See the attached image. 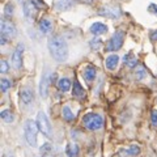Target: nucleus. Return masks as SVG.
Returning <instances> with one entry per match:
<instances>
[{
	"mask_svg": "<svg viewBox=\"0 0 157 157\" xmlns=\"http://www.w3.org/2000/svg\"><path fill=\"white\" fill-rule=\"evenodd\" d=\"M20 98H21V104L28 106L34 101V93H33V90L30 89V88L25 86L20 90Z\"/></svg>",
	"mask_w": 157,
	"mask_h": 157,
	"instance_id": "obj_10",
	"label": "nucleus"
},
{
	"mask_svg": "<svg viewBox=\"0 0 157 157\" xmlns=\"http://www.w3.org/2000/svg\"><path fill=\"white\" fill-rule=\"evenodd\" d=\"M82 124L90 131H97L104 126V118L97 113H88L82 117Z\"/></svg>",
	"mask_w": 157,
	"mask_h": 157,
	"instance_id": "obj_2",
	"label": "nucleus"
},
{
	"mask_svg": "<svg viewBox=\"0 0 157 157\" xmlns=\"http://www.w3.org/2000/svg\"><path fill=\"white\" fill-rule=\"evenodd\" d=\"M123 42H124V34L122 32H115L109 39V42L106 43V51H109V52L118 51L123 46Z\"/></svg>",
	"mask_w": 157,
	"mask_h": 157,
	"instance_id": "obj_5",
	"label": "nucleus"
},
{
	"mask_svg": "<svg viewBox=\"0 0 157 157\" xmlns=\"http://www.w3.org/2000/svg\"><path fill=\"white\" fill-rule=\"evenodd\" d=\"M22 11H24V14L28 20H34L37 16V12H38V7L36 6V3L32 2V0H26L24 2V6H22Z\"/></svg>",
	"mask_w": 157,
	"mask_h": 157,
	"instance_id": "obj_7",
	"label": "nucleus"
},
{
	"mask_svg": "<svg viewBox=\"0 0 157 157\" xmlns=\"http://www.w3.org/2000/svg\"><path fill=\"white\" fill-rule=\"evenodd\" d=\"M101 45H102V41L100 38H93L90 41V47L93 50H98V48L101 47Z\"/></svg>",
	"mask_w": 157,
	"mask_h": 157,
	"instance_id": "obj_25",
	"label": "nucleus"
},
{
	"mask_svg": "<svg viewBox=\"0 0 157 157\" xmlns=\"http://www.w3.org/2000/svg\"><path fill=\"white\" fill-rule=\"evenodd\" d=\"M75 4V0H58L56 2V9L58 11H68Z\"/></svg>",
	"mask_w": 157,
	"mask_h": 157,
	"instance_id": "obj_17",
	"label": "nucleus"
},
{
	"mask_svg": "<svg viewBox=\"0 0 157 157\" xmlns=\"http://www.w3.org/2000/svg\"><path fill=\"white\" fill-rule=\"evenodd\" d=\"M78 2H81V3H85V4H89V3H92L93 0H78Z\"/></svg>",
	"mask_w": 157,
	"mask_h": 157,
	"instance_id": "obj_34",
	"label": "nucleus"
},
{
	"mask_svg": "<svg viewBox=\"0 0 157 157\" xmlns=\"http://www.w3.org/2000/svg\"><path fill=\"white\" fill-rule=\"evenodd\" d=\"M123 62H124V64H127V67H130V68H134L137 64V60H136V58L134 56L132 52H128L127 55H124Z\"/></svg>",
	"mask_w": 157,
	"mask_h": 157,
	"instance_id": "obj_20",
	"label": "nucleus"
},
{
	"mask_svg": "<svg viewBox=\"0 0 157 157\" xmlns=\"http://www.w3.org/2000/svg\"><path fill=\"white\" fill-rule=\"evenodd\" d=\"M58 88H59V90L63 92V93L68 92L71 89V80L67 77H62L60 80L58 81Z\"/></svg>",
	"mask_w": 157,
	"mask_h": 157,
	"instance_id": "obj_19",
	"label": "nucleus"
},
{
	"mask_svg": "<svg viewBox=\"0 0 157 157\" xmlns=\"http://www.w3.org/2000/svg\"><path fill=\"white\" fill-rule=\"evenodd\" d=\"M38 124L37 122H34L32 119H29L25 122L24 126V134H25V139L28 141V144L30 147H37V134H38Z\"/></svg>",
	"mask_w": 157,
	"mask_h": 157,
	"instance_id": "obj_3",
	"label": "nucleus"
},
{
	"mask_svg": "<svg viewBox=\"0 0 157 157\" xmlns=\"http://www.w3.org/2000/svg\"><path fill=\"white\" fill-rule=\"evenodd\" d=\"M2 34L7 36L8 38H13L17 36V29H16V25L9 21L8 18H3L2 21Z\"/></svg>",
	"mask_w": 157,
	"mask_h": 157,
	"instance_id": "obj_8",
	"label": "nucleus"
},
{
	"mask_svg": "<svg viewBox=\"0 0 157 157\" xmlns=\"http://www.w3.org/2000/svg\"><path fill=\"white\" fill-rule=\"evenodd\" d=\"M0 85H2V92H3V93H6V92L9 89V88H11L12 82L9 81L8 78H2V84H0Z\"/></svg>",
	"mask_w": 157,
	"mask_h": 157,
	"instance_id": "obj_24",
	"label": "nucleus"
},
{
	"mask_svg": "<svg viewBox=\"0 0 157 157\" xmlns=\"http://www.w3.org/2000/svg\"><path fill=\"white\" fill-rule=\"evenodd\" d=\"M48 82H50V78H48V73H43L42 78H41V82H39V94L41 97H46L47 96V86H48Z\"/></svg>",
	"mask_w": 157,
	"mask_h": 157,
	"instance_id": "obj_13",
	"label": "nucleus"
},
{
	"mask_svg": "<svg viewBox=\"0 0 157 157\" xmlns=\"http://www.w3.org/2000/svg\"><path fill=\"white\" fill-rule=\"evenodd\" d=\"M72 94L77 98H82L85 94V90L82 89L81 84L77 80H75V82H73V85H72Z\"/></svg>",
	"mask_w": 157,
	"mask_h": 157,
	"instance_id": "obj_18",
	"label": "nucleus"
},
{
	"mask_svg": "<svg viewBox=\"0 0 157 157\" xmlns=\"http://www.w3.org/2000/svg\"><path fill=\"white\" fill-rule=\"evenodd\" d=\"M13 12H14L13 4H12V3H8L7 6H6V8H4V14H6L7 17H11L12 14H13Z\"/></svg>",
	"mask_w": 157,
	"mask_h": 157,
	"instance_id": "obj_23",
	"label": "nucleus"
},
{
	"mask_svg": "<svg viewBox=\"0 0 157 157\" xmlns=\"http://www.w3.org/2000/svg\"><path fill=\"white\" fill-rule=\"evenodd\" d=\"M47 47H48V51H50V55L58 63H63L68 59L70 51H68L67 42L60 36H52L48 38Z\"/></svg>",
	"mask_w": 157,
	"mask_h": 157,
	"instance_id": "obj_1",
	"label": "nucleus"
},
{
	"mask_svg": "<svg viewBox=\"0 0 157 157\" xmlns=\"http://www.w3.org/2000/svg\"><path fill=\"white\" fill-rule=\"evenodd\" d=\"M151 119H152V124L157 127V110H153L151 114Z\"/></svg>",
	"mask_w": 157,
	"mask_h": 157,
	"instance_id": "obj_29",
	"label": "nucleus"
},
{
	"mask_svg": "<svg viewBox=\"0 0 157 157\" xmlns=\"http://www.w3.org/2000/svg\"><path fill=\"white\" fill-rule=\"evenodd\" d=\"M50 151H51V145L50 144H45V145L41 147V153L42 155H48L50 153Z\"/></svg>",
	"mask_w": 157,
	"mask_h": 157,
	"instance_id": "obj_28",
	"label": "nucleus"
},
{
	"mask_svg": "<svg viewBox=\"0 0 157 157\" xmlns=\"http://www.w3.org/2000/svg\"><path fill=\"white\" fill-rule=\"evenodd\" d=\"M38 29H39V32H41L42 34H45V36L50 34L52 32V22H51V20L41 18V20H39V22H38Z\"/></svg>",
	"mask_w": 157,
	"mask_h": 157,
	"instance_id": "obj_11",
	"label": "nucleus"
},
{
	"mask_svg": "<svg viewBox=\"0 0 157 157\" xmlns=\"http://www.w3.org/2000/svg\"><path fill=\"white\" fill-rule=\"evenodd\" d=\"M128 152H130L131 156H136V155L140 153V148H139V147H137L136 144H132L130 148H128Z\"/></svg>",
	"mask_w": 157,
	"mask_h": 157,
	"instance_id": "obj_27",
	"label": "nucleus"
},
{
	"mask_svg": "<svg viewBox=\"0 0 157 157\" xmlns=\"http://www.w3.org/2000/svg\"><path fill=\"white\" fill-rule=\"evenodd\" d=\"M0 39H2V41H0V42H2V45H7V43H8V37L4 36V34H2V38H0Z\"/></svg>",
	"mask_w": 157,
	"mask_h": 157,
	"instance_id": "obj_32",
	"label": "nucleus"
},
{
	"mask_svg": "<svg viewBox=\"0 0 157 157\" xmlns=\"http://www.w3.org/2000/svg\"><path fill=\"white\" fill-rule=\"evenodd\" d=\"M66 155L68 157H78V155H80V148H78V145L75 144V143L67 144V147H66Z\"/></svg>",
	"mask_w": 157,
	"mask_h": 157,
	"instance_id": "obj_16",
	"label": "nucleus"
},
{
	"mask_svg": "<svg viewBox=\"0 0 157 157\" xmlns=\"http://www.w3.org/2000/svg\"><path fill=\"white\" fill-rule=\"evenodd\" d=\"M148 12L153 13V14H156V16H157V6H156V4H149V7H148Z\"/></svg>",
	"mask_w": 157,
	"mask_h": 157,
	"instance_id": "obj_30",
	"label": "nucleus"
},
{
	"mask_svg": "<svg viewBox=\"0 0 157 157\" xmlns=\"http://www.w3.org/2000/svg\"><path fill=\"white\" fill-rule=\"evenodd\" d=\"M98 14L105 17H110V18H117V17H121L122 12L118 7H102L98 11Z\"/></svg>",
	"mask_w": 157,
	"mask_h": 157,
	"instance_id": "obj_9",
	"label": "nucleus"
},
{
	"mask_svg": "<svg viewBox=\"0 0 157 157\" xmlns=\"http://www.w3.org/2000/svg\"><path fill=\"white\" fill-rule=\"evenodd\" d=\"M118 64H119V56H118L117 54H111L105 60V66H106V68H109V70H114V68H117Z\"/></svg>",
	"mask_w": 157,
	"mask_h": 157,
	"instance_id": "obj_15",
	"label": "nucleus"
},
{
	"mask_svg": "<svg viewBox=\"0 0 157 157\" xmlns=\"http://www.w3.org/2000/svg\"><path fill=\"white\" fill-rule=\"evenodd\" d=\"M0 71L2 73H7L9 71V64L6 59H2V62H0Z\"/></svg>",
	"mask_w": 157,
	"mask_h": 157,
	"instance_id": "obj_26",
	"label": "nucleus"
},
{
	"mask_svg": "<svg viewBox=\"0 0 157 157\" xmlns=\"http://www.w3.org/2000/svg\"><path fill=\"white\" fill-rule=\"evenodd\" d=\"M37 124H38V128L39 131L42 132L45 136L47 137H51V134H52V127H51V123L48 121L47 115L45 114L43 111H39L37 114Z\"/></svg>",
	"mask_w": 157,
	"mask_h": 157,
	"instance_id": "obj_4",
	"label": "nucleus"
},
{
	"mask_svg": "<svg viewBox=\"0 0 157 157\" xmlns=\"http://www.w3.org/2000/svg\"><path fill=\"white\" fill-rule=\"evenodd\" d=\"M119 156H121V157H127V156H131V155H130L128 149H127V151H126V149H121V151H119Z\"/></svg>",
	"mask_w": 157,
	"mask_h": 157,
	"instance_id": "obj_31",
	"label": "nucleus"
},
{
	"mask_svg": "<svg viewBox=\"0 0 157 157\" xmlns=\"http://www.w3.org/2000/svg\"><path fill=\"white\" fill-rule=\"evenodd\" d=\"M62 115H63V118H64V121H67V122H72L73 119H75V114H73L72 110L70 109V106H67V105L63 107Z\"/></svg>",
	"mask_w": 157,
	"mask_h": 157,
	"instance_id": "obj_21",
	"label": "nucleus"
},
{
	"mask_svg": "<svg viewBox=\"0 0 157 157\" xmlns=\"http://www.w3.org/2000/svg\"><path fill=\"white\" fill-rule=\"evenodd\" d=\"M18 2H21V0H18Z\"/></svg>",
	"mask_w": 157,
	"mask_h": 157,
	"instance_id": "obj_35",
	"label": "nucleus"
},
{
	"mask_svg": "<svg viewBox=\"0 0 157 157\" xmlns=\"http://www.w3.org/2000/svg\"><path fill=\"white\" fill-rule=\"evenodd\" d=\"M24 48L25 46L22 43H18L17 47L14 48V51L12 54V66L16 68V70H20L22 67V54H24Z\"/></svg>",
	"mask_w": 157,
	"mask_h": 157,
	"instance_id": "obj_6",
	"label": "nucleus"
},
{
	"mask_svg": "<svg viewBox=\"0 0 157 157\" xmlns=\"http://www.w3.org/2000/svg\"><path fill=\"white\" fill-rule=\"evenodd\" d=\"M89 30L92 34H94V36H101V34H105L107 32V26L102 22H94V24H92Z\"/></svg>",
	"mask_w": 157,
	"mask_h": 157,
	"instance_id": "obj_14",
	"label": "nucleus"
},
{
	"mask_svg": "<svg viewBox=\"0 0 157 157\" xmlns=\"http://www.w3.org/2000/svg\"><path fill=\"white\" fill-rule=\"evenodd\" d=\"M151 39L152 41H157V29L151 33Z\"/></svg>",
	"mask_w": 157,
	"mask_h": 157,
	"instance_id": "obj_33",
	"label": "nucleus"
},
{
	"mask_svg": "<svg viewBox=\"0 0 157 157\" xmlns=\"http://www.w3.org/2000/svg\"><path fill=\"white\" fill-rule=\"evenodd\" d=\"M96 75H97V68L94 66H86L84 68V71H82V77H84V80L88 82H92L94 80Z\"/></svg>",
	"mask_w": 157,
	"mask_h": 157,
	"instance_id": "obj_12",
	"label": "nucleus"
},
{
	"mask_svg": "<svg viewBox=\"0 0 157 157\" xmlns=\"http://www.w3.org/2000/svg\"><path fill=\"white\" fill-rule=\"evenodd\" d=\"M0 117H2V119L4 122H7V123H11V122L13 121V118H14L11 110H3L2 114H0Z\"/></svg>",
	"mask_w": 157,
	"mask_h": 157,
	"instance_id": "obj_22",
	"label": "nucleus"
}]
</instances>
